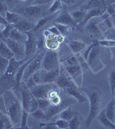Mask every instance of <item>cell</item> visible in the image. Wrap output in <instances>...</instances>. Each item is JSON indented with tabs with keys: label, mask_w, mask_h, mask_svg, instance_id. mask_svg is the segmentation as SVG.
Returning <instances> with one entry per match:
<instances>
[{
	"label": "cell",
	"mask_w": 115,
	"mask_h": 129,
	"mask_svg": "<svg viewBox=\"0 0 115 129\" xmlns=\"http://www.w3.org/2000/svg\"><path fill=\"white\" fill-rule=\"evenodd\" d=\"M81 91L84 93L89 103V112L84 124L85 127L89 128L95 118H97L98 114L101 110L102 94L101 89L97 86H91L89 88L81 89Z\"/></svg>",
	"instance_id": "6da1fadb"
},
{
	"label": "cell",
	"mask_w": 115,
	"mask_h": 129,
	"mask_svg": "<svg viewBox=\"0 0 115 129\" xmlns=\"http://www.w3.org/2000/svg\"><path fill=\"white\" fill-rule=\"evenodd\" d=\"M55 83L59 87V89L64 90L69 95L76 99L78 103H83L87 102V96L83 95V93L75 83L74 79L67 73L65 69H60V74Z\"/></svg>",
	"instance_id": "7a4b0ae2"
},
{
	"label": "cell",
	"mask_w": 115,
	"mask_h": 129,
	"mask_svg": "<svg viewBox=\"0 0 115 129\" xmlns=\"http://www.w3.org/2000/svg\"><path fill=\"white\" fill-rule=\"evenodd\" d=\"M4 102L7 112V115L13 125H20L22 118V103H19L17 99L10 91H7L4 95Z\"/></svg>",
	"instance_id": "3957f363"
},
{
	"label": "cell",
	"mask_w": 115,
	"mask_h": 129,
	"mask_svg": "<svg viewBox=\"0 0 115 129\" xmlns=\"http://www.w3.org/2000/svg\"><path fill=\"white\" fill-rule=\"evenodd\" d=\"M48 8L47 5H30L27 7H22L16 12L20 14L22 17L26 18L31 22L38 21L40 18L45 16L46 13L48 14Z\"/></svg>",
	"instance_id": "277c9868"
},
{
	"label": "cell",
	"mask_w": 115,
	"mask_h": 129,
	"mask_svg": "<svg viewBox=\"0 0 115 129\" xmlns=\"http://www.w3.org/2000/svg\"><path fill=\"white\" fill-rule=\"evenodd\" d=\"M27 59H22V60H17L16 58L12 57L11 59H9V64H8L7 69H6L5 72L2 75V77L0 78V84L3 83H7V84H15V76H16V72L20 68V66L22 64H24L27 61Z\"/></svg>",
	"instance_id": "5b68a950"
},
{
	"label": "cell",
	"mask_w": 115,
	"mask_h": 129,
	"mask_svg": "<svg viewBox=\"0 0 115 129\" xmlns=\"http://www.w3.org/2000/svg\"><path fill=\"white\" fill-rule=\"evenodd\" d=\"M58 67H59V56L57 50H46L43 56L41 68L48 72Z\"/></svg>",
	"instance_id": "8992f818"
},
{
	"label": "cell",
	"mask_w": 115,
	"mask_h": 129,
	"mask_svg": "<svg viewBox=\"0 0 115 129\" xmlns=\"http://www.w3.org/2000/svg\"><path fill=\"white\" fill-rule=\"evenodd\" d=\"M58 89H59V87L56 83H43L36 84L32 89H30V91L36 98H47L50 91Z\"/></svg>",
	"instance_id": "52a82bcc"
},
{
	"label": "cell",
	"mask_w": 115,
	"mask_h": 129,
	"mask_svg": "<svg viewBox=\"0 0 115 129\" xmlns=\"http://www.w3.org/2000/svg\"><path fill=\"white\" fill-rule=\"evenodd\" d=\"M76 101V99L73 98L72 96H67L65 97V99H63L61 103L58 105H52L50 104L49 108L45 111L46 114V120H48L51 118H53V116H55L56 114H59L64 109H65L66 107H69L70 104H72L74 102Z\"/></svg>",
	"instance_id": "ba28073f"
},
{
	"label": "cell",
	"mask_w": 115,
	"mask_h": 129,
	"mask_svg": "<svg viewBox=\"0 0 115 129\" xmlns=\"http://www.w3.org/2000/svg\"><path fill=\"white\" fill-rule=\"evenodd\" d=\"M27 40L25 41V53H26V59H28L35 55L37 53V37L36 35L32 31L26 33Z\"/></svg>",
	"instance_id": "9c48e42d"
},
{
	"label": "cell",
	"mask_w": 115,
	"mask_h": 129,
	"mask_svg": "<svg viewBox=\"0 0 115 129\" xmlns=\"http://www.w3.org/2000/svg\"><path fill=\"white\" fill-rule=\"evenodd\" d=\"M45 52H41L39 53L38 54L35 56V58L32 61L29 63V64L27 66V68L25 69L24 75H23V78L22 81H25L27 78H28L29 77H31L33 74L36 71L40 70L41 68V64H42V59H43V56Z\"/></svg>",
	"instance_id": "30bf717a"
},
{
	"label": "cell",
	"mask_w": 115,
	"mask_h": 129,
	"mask_svg": "<svg viewBox=\"0 0 115 129\" xmlns=\"http://www.w3.org/2000/svg\"><path fill=\"white\" fill-rule=\"evenodd\" d=\"M8 47L11 50L14 54V58L17 60H22L26 59V53H25V46L24 43L19 42V41H14L12 39H7L6 40Z\"/></svg>",
	"instance_id": "8fae6325"
},
{
	"label": "cell",
	"mask_w": 115,
	"mask_h": 129,
	"mask_svg": "<svg viewBox=\"0 0 115 129\" xmlns=\"http://www.w3.org/2000/svg\"><path fill=\"white\" fill-rule=\"evenodd\" d=\"M54 21H55V22H57V23L65 24L70 27L76 26V24H75V22H74V20H73L72 16L70 15V12H69L68 8L66 7V6H63L60 14L54 19Z\"/></svg>",
	"instance_id": "7c38bea8"
},
{
	"label": "cell",
	"mask_w": 115,
	"mask_h": 129,
	"mask_svg": "<svg viewBox=\"0 0 115 129\" xmlns=\"http://www.w3.org/2000/svg\"><path fill=\"white\" fill-rule=\"evenodd\" d=\"M106 7L103 6V7H99V8H94V9H90L89 10H87L86 12V16H85L84 19L83 20V22L78 25L79 27H84L88 22L90 21L92 18L97 17V16H101L103 15L106 12ZM77 26V27H78Z\"/></svg>",
	"instance_id": "4fadbf2b"
},
{
	"label": "cell",
	"mask_w": 115,
	"mask_h": 129,
	"mask_svg": "<svg viewBox=\"0 0 115 129\" xmlns=\"http://www.w3.org/2000/svg\"><path fill=\"white\" fill-rule=\"evenodd\" d=\"M20 92L21 95H22V109L28 111L29 104H30V101L32 98V93H31L30 89L26 86L25 83L22 81L21 84V88H20Z\"/></svg>",
	"instance_id": "5bb4252c"
},
{
	"label": "cell",
	"mask_w": 115,
	"mask_h": 129,
	"mask_svg": "<svg viewBox=\"0 0 115 129\" xmlns=\"http://www.w3.org/2000/svg\"><path fill=\"white\" fill-rule=\"evenodd\" d=\"M34 26H35L34 22H31V21L26 19L24 17H22L19 22L13 25L15 28H16V29H18L22 33H25V34L27 32H29V31H32L34 29Z\"/></svg>",
	"instance_id": "9a60e30c"
},
{
	"label": "cell",
	"mask_w": 115,
	"mask_h": 129,
	"mask_svg": "<svg viewBox=\"0 0 115 129\" xmlns=\"http://www.w3.org/2000/svg\"><path fill=\"white\" fill-rule=\"evenodd\" d=\"M64 67L66 72H67V73L70 75L74 80H75V78H77L78 76H80V75H82V76L83 75V70H82L79 62L76 64H64Z\"/></svg>",
	"instance_id": "2e32d148"
},
{
	"label": "cell",
	"mask_w": 115,
	"mask_h": 129,
	"mask_svg": "<svg viewBox=\"0 0 115 129\" xmlns=\"http://www.w3.org/2000/svg\"><path fill=\"white\" fill-rule=\"evenodd\" d=\"M55 17H56V13L55 14H48V15L40 18V19L38 20V22L35 23V26H34V29L32 30V32H34V34L36 35L40 30L42 29V28L48 23V22H51L52 20H53Z\"/></svg>",
	"instance_id": "e0dca14e"
},
{
	"label": "cell",
	"mask_w": 115,
	"mask_h": 129,
	"mask_svg": "<svg viewBox=\"0 0 115 129\" xmlns=\"http://www.w3.org/2000/svg\"><path fill=\"white\" fill-rule=\"evenodd\" d=\"M68 47L74 54H77V53H81L88 47V45L82 41L74 40L69 41Z\"/></svg>",
	"instance_id": "ac0fdd59"
},
{
	"label": "cell",
	"mask_w": 115,
	"mask_h": 129,
	"mask_svg": "<svg viewBox=\"0 0 115 129\" xmlns=\"http://www.w3.org/2000/svg\"><path fill=\"white\" fill-rule=\"evenodd\" d=\"M60 45L58 37L50 34L47 37H45V47L47 50H57Z\"/></svg>",
	"instance_id": "d6986e66"
},
{
	"label": "cell",
	"mask_w": 115,
	"mask_h": 129,
	"mask_svg": "<svg viewBox=\"0 0 115 129\" xmlns=\"http://www.w3.org/2000/svg\"><path fill=\"white\" fill-rule=\"evenodd\" d=\"M60 74V66L52 71H46L44 74L43 83H55Z\"/></svg>",
	"instance_id": "ffe728a7"
},
{
	"label": "cell",
	"mask_w": 115,
	"mask_h": 129,
	"mask_svg": "<svg viewBox=\"0 0 115 129\" xmlns=\"http://www.w3.org/2000/svg\"><path fill=\"white\" fill-rule=\"evenodd\" d=\"M103 6L107 7L104 0H85V3L82 5L81 10H89L90 9H94V8L103 7Z\"/></svg>",
	"instance_id": "44dd1931"
},
{
	"label": "cell",
	"mask_w": 115,
	"mask_h": 129,
	"mask_svg": "<svg viewBox=\"0 0 115 129\" xmlns=\"http://www.w3.org/2000/svg\"><path fill=\"white\" fill-rule=\"evenodd\" d=\"M97 118H98V120H100V122L103 125V126H105L106 128L115 129V123L111 121V120L106 117V115L105 114V109L101 110V112L98 114Z\"/></svg>",
	"instance_id": "7402d4cb"
},
{
	"label": "cell",
	"mask_w": 115,
	"mask_h": 129,
	"mask_svg": "<svg viewBox=\"0 0 115 129\" xmlns=\"http://www.w3.org/2000/svg\"><path fill=\"white\" fill-rule=\"evenodd\" d=\"M105 114L106 117L109 119L111 121L114 123L115 122V101L114 98L112 97L107 103L106 107L105 108Z\"/></svg>",
	"instance_id": "603a6c76"
},
{
	"label": "cell",
	"mask_w": 115,
	"mask_h": 129,
	"mask_svg": "<svg viewBox=\"0 0 115 129\" xmlns=\"http://www.w3.org/2000/svg\"><path fill=\"white\" fill-rule=\"evenodd\" d=\"M10 38L14 41H19V42L25 43V41L27 40V35L25 33L21 32V31L16 29L13 27V28L11 29V32H10Z\"/></svg>",
	"instance_id": "cb8c5ba5"
},
{
	"label": "cell",
	"mask_w": 115,
	"mask_h": 129,
	"mask_svg": "<svg viewBox=\"0 0 115 129\" xmlns=\"http://www.w3.org/2000/svg\"><path fill=\"white\" fill-rule=\"evenodd\" d=\"M0 56L5 57L8 59L14 57L13 53H12L11 50L10 49V47H8L6 41H1V40H0Z\"/></svg>",
	"instance_id": "d4e9b609"
},
{
	"label": "cell",
	"mask_w": 115,
	"mask_h": 129,
	"mask_svg": "<svg viewBox=\"0 0 115 129\" xmlns=\"http://www.w3.org/2000/svg\"><path fill=\"white\" fill-rule=\"evenodd\" d=\"M5 17L6 21L8 22V23L14 25V24H16V22H19L22 18V16H21L20 14H18L17 12H12V11H10V10H8V11L6 12Z\"/></svg>",
	"instance_id": "484cf974"
},
{
	"label": "cell",
	"mask_w": 115,
	"mask_h": 129,
	"mask_svg": "<svg viewBox=\"0 0 115 129\" xmlns=\"http://www.w3.org/2000/svg\"><path fill=\"white\" fill-rule=\"evenodd\" d=\"M86 12L87 10H75L70 13L71 15L73 20H74V22L76 24V26H78L79 24L83 22V20L84 19L85 16H86Z\"/></svg>",
	"instance_id": "4316f807"
},
{
	"label": "cell",
	"mask_w": 115,
	"mask_h": 129,
	"mask_svg": "<svg viewBox=\"0 0 115 129\" xmlns=\"http://www.w3.org/2000/svg\"><path fill=\"white\" fill-rule=\"evenodd\" d=\"M76 112L73 111V109L70 107H66L65 109H64L61 112L59 113V116L61 119H64L65 120H70L73 118V116L75 115Z\"/></svg>",
	"instance_id": "83f0119b"
},
{
	"label": "cell",
	"mask_w": 115,
	"mask_h": 129,
	"mask_svg": "<svg viewBox=\"0 0 115 129\" xmlns=\"http://www.w3.org/2000/svg\"><path fill=\"white\" fill-rule=\"evenodd\" d=\"M82 118L78 114L76 113L71 120H69V128L70 129H77L81 126Z\"/></svg>",
	"instance_id": "f1b7e54d"
},
{
	"label": "cell",
	"mask_w": 115,
	"mask_h": 129,
	"mask_svg": "<svg viewBox=\"0 0 115 129\" xmlns=\"http://www.w3.org/2000/svg\"><path fill=\"white\" fill-rule=\"evenodd\" d=\"M63 8V3L60 0H54L52 5L48 8V14H55L61 10Z\"/></svg>",
	"instance_id": "f546056e"
},
{
	"label": "cell",
	"mask_w": 115,
	"mask_h": 129,
	"mask_svg": "<svg viewBox=\"0 0 115 129\" xmlns=\"http://www.w3.org/2000/svg\"><path fill=\"white\" fill-rule=\"evenodd\" d=\"M54 25L57 27V28L58 29V31H59V33L64 37L68 36L69 34H70V26H68V25H65V24H62V23H57V22H55Z\"/></svg>",
	"instance_id": "4dcf8cb0"
},
{
	"label": "cell",
	"mask_w": 115,
	"mask_h": 129,
	"mask_svg": "<svg viewBox=\"0 0 115 129\" xmlns=\"http://www.w3.org/2000/svg\"><path fill=\"white\" fill-rule=\"evenodd\" d=\"M108 81H109V85L111 89V95H112V98L115 92V69L110 72L109 77H108Z\"/></svg>",
	"instance_id": "1f68e13d"
},
{
	"label": "cell",
	"mask_w": 115,
	"mask_h": 129,
	"mask_svg": "<svg viewBox=\"0 0 115 129\" xmlns=\"http://www.w3.org/2000/svg\"><path fill=\"white\" fill-rule=\"evenodd\" d=\"M29 116V113L27 110L22 109V118H21V123H20V127L21 128H28L27 122H28V118Z\"/></svg>",
	"instance_id": "d6a6232c"
},
{
	"label": "cell",
	"mask_w": 115,
	"mask_h": 129,
	"mask_svg": "<svg viewBox=\"0 0 115 129\" xmlns=\"http://www.w3.org/2000/svg\"><path fill=\"white\" fill-rule=\"evenodd\" d=\"M37 100H38L39 109H42L44 112L49 108L50 104H51L48 98H37Z\"/></svg>",
	"instance_id": "836d02e7"
},
{
	"label": "cell",
	"mask_w": 115,
	"mask_h": 129,
	"mask_svg": "<svg viewBox=\"0 0 115 129\" xmlns=\"http://www.w3.org/2000/svg\"><path fill=\"white\" fill-rule=\"evenodd\" d=\"M35 120H46V114L45 112L41 109H37L33 113L29 114Z\"/></svg>",
	"instance_id": "e575fe53"
},
{
	"label": "cell",
	"mask_w": 115,
	"mask_h": 129,
	"mask_svg": "<svg viewBox=\"0 0 115 129\" xmlns=\"http://www.w3.org/2000/svg\"><path fill=\"white\" fill-rule=\"evenodd\" d=\"M37 109H39L38 100H37L36 97L32 94V98H31L30 104H29V108H28V113L29 114L33 113V112L35 111Z\"/></svg>",
	"instance_id": "d590c367"
},
{
	"label": "cell",
	"mask_w": 115,
	"mask_h": 129,
	"mask_svg": "<svg viewBox=\"0 0 115 129\" xmlns=\"http://www.w3.org/2000/svg\"><path fill=\"white\" fill-rule=\"evenodd\" d=\"M8 64H9V59L5 57L0 56V74L3 75L7 69Z\"/></svg>",
	"instance_id": "8d00e7d4"
},
{
	"label": "cell",
	"mask_w": 115,
	"mask_h": 129,
	"mask_svg": "<svg viewBox=\"0 0 115 129\" xmlns=\"http://www.w3.org/2000/svg\"><path fill=\"white\" fill-rule=\"evenodd\" d=\"M13 28V25L11 24H7L5 26V28H3V31H2V35H3L4 39L5 41H6L7 39L10 38V32H11V29Z\"/></svg>",
	"instance_id": "74e56055"
},
{
	"label": "cell",
	"mask_w": 115,
	"mask_h": 129,
	"mask_svg": "<svg viewBox=\"0 0 115 129\" xmlns=\"http://www.w3.org/2000/svg\"><path fill=\"white\" fill-rule=\"evenodd\" d=\"M98 42H99V45L101 46V47H115V40L114 39H112V40L104 39V40H101V41H98Z\"/></svg>",
	"instance_id": "f35d334b"
},
{
	"label": "cell",
	"mask_w": 115,
	"mask_h": 129,
	"mask_svg": "<svg viewBox=\"0 0 115 129\" xmlns=\"http://www.w3.org/2000/svg\"><path fill=\"white\" fill-rule=\"evenodd\" d=\"M12 127L10 125L8 118L5 117V116H0V129L4 128H10Z\"/></svg>",
	"instance_id": "ab89813d"
},
{
	"label": "cell",
	"mask_w": 115,
	"mask_h": 129,
	"mask_svg": "<svg viewBox=\"0 0 115 129\" xmlns=\"http://www.w3.org/2000/svg\"><path fill=\"white\" fill-rule=\"evenodd\" d=\"M55 124H56V126H58V128H60V129L69 128V121L64 119H61V118H60L59 120H58L57 121L55 122Z\"/></svg>",
	"instance_id": "60d3db41"
},
{
	"label": "cell",
	"mask_w": 115,
	"mask_h": 129,
	"mask_svg": "<svg viewBox=\"0 0 115 129\" xmlns=\"http://www.w3.org/2000/svg\"><path fill=\"white\" fill-rule=\"evenodd\" d=\"M8 10H9V7H8L5 0H0V14L5 16Z\"/></svg>",
	"instance_id": "b9f144b4"
},
{
	"label": "cell",
	"mask_w": 115,
	"mask_h": 129,
	"mask_svg": "<svg viewBox=\"0 0 115 129\" xmlns=\"http://www.w3.org/2000/svg\"><path fill=\"white\" fill-rule=\"evenodd\" d=\"M40 127L44 129H58V126H56L55 122H49V123L41 122L40 123Z\"/></svg>",
	"instance_id": "7bdbcfd3"
},
{
	"label": "cell",
	"mask_w": 115,
	"mask_h": 129,
	"mask_svg": "<svg viewBox=\"0 0 115 129\" xmlns=\"http://www.w3.org/2000/svg\"><path fill=\"white\" fill-rule=\"evenodd\" d=\"M62 100L63 99L61 98V96H60L59 94H58V95H54V96H53V97H51V98H49V101H50V103H51L52 105L59 104V103H61Z\"/></svg>",
	"instance_id": "ee69618b"
},
{
	"label": "cell",
	"mask_w": 115,
	"mask_h": 129,
	"mask_svg": "<svg viewBox=\"0 0 115 129\" xmlns=\"http://www.w3.org/2000/svg\"><path fill=\"white\" fill-rule=\"evenodd\" d=\"M23 82L25 83L26 86L28 87L29 89H32L35 86V85H36V83L34 82V78H33L32 76L29 77L28 78H27V79L25 81H23Z\"/></svg>",
	"instance_id": "f6af8a7d"
},
{
	"label": "cell",
	"mask_w": 115,
	"mask_h": 129,
	"mask_svg": "<svg viewBox=\"0 0 115 129\" xmlns=\"http://www.w3.org/2000/svg\"><path fill=\"white\" fill-rule=\"evenodd\" d=\"M52 2V0H34L32 5H47Z\"/></svg>",
	"instance_id": "bcb514c9"
},
{
	"label": "cell",
	"mask_w": 115,
	"mask_h": 129,
	"mask_svg": "<svg viewBox=\"0 0 115 129\" xmlns=\"http://www.w3.org/2000/svg\"><path fill=\"white\" fill-rule=\"evenodd\" d=\"M48 30L50 31V33L51 34H53V35H55V36H57V37H59V36H61V34L59 33V31H58V29L57 28V27L54 25V26L53 27H51L50 28H48Z\"/></svg>",
	"instance_id": "7dc6e473"
},
{
	"label": "cell",
	"mask_w": 115,
	"mask_h": 129,
	"mask_svg": "<svg viewBox=\"0 0 115 129\" xmlns=\"http://www.w3.org/2000/svg\"><path fill=\"white\" fill-rule=\"evenodd\" d=\"M0 24L3 25V26H5V25L9 24V23H8L7 21H6V19H5V16H2L1 14H0Z\"/></svg>",
	"instance_id": "c3c4849f"
},
{
	"label": "cell",
	"mask_w": 115,
	"mask_h": 129,
	"mask_svg": "<svg viewBox=\"0 0 115 129\" xmlns=\"http://www.w3.org/2000/svg\"><path fill=\"white\" fill-rule=\"evenodd\" d=\"M5 3L7 4V5H8V7H12L16 3V0H5Z\"/></svg>",
	"instance_id": "681fc988"
},
{
	"label": "cell",
	"mask_w": 115,
	"mask_h": 129,
	"mask_svg": "<svg viewBox=\"0 0 115 129\" xmlns=\"http://www.w3.org/2000/svg\"><path fill=\"white\" fill-rule=\"evenodd\" d=\"M2 26H3V25L0 24V40H1V41H5V39H4V37H3V35H2V31H3V28H2Z\"/></svg>",
	"instance_id": "f907efd6"
},
{
	"label": "cell",
	"mask_w": 115,
	"mask_h": 129,
	"mask_svg": "<svg viewBox=\"0 0 115 129\" xmlns=\"http://www.w3.org/2000/svg\"><path fill=\"white\" fill-rule=\"evenodd\" d=\"M79 0H70V5H73V4L76 3V2H78Z\"/></svg>",
	"instance_id": "816d5d0a"
},
{
	"label": "cell",
	"mask_w": 115,
	"mask_h": 129,
	"mask_svg": "<svg viewBox=\"0 0 115 129\" xmlns=\"http://www.w3.org/2000/svg\"><path fill=\"white\" fill-rule=\"evenodd\" d=\"M34 2V0H28V2H27V4H28L29 5H32V3Z\"/></svg>",
	"instance_id": "f5cc1de1"
},
{
	"label": "cell",
	"mask_w": 115,
	"mask_h": 129,
	"mask_svg": "<svg viewBox=\"0 0 115 129\" xmlns=\"http://www.w3.org/2000/svg\"><path fill=\"white\" fill-rule=\"evenodd\" d=\"M113 98H114V101H115V92H114V95H113Z\"/></svg>",
	"instance_id": "db71d44e"
},
{
	"label": "cell",
	"mask_w": 115,
	"mask_h": 129,
	"mask_svg": "<svg viewBox=\"0 0 115 129\" xmlns=\"http://www.w3.org/2000/svg\"><path fill=\"white\" fill-rule=\"evenodd\" d=\"M22 1H25L27 3V2H28V0H22Z\"/></svg>",
	"instance_id": "11a10c76"
},
{
	"label": "cell",
	"mask_w": 115,
	"mask_h": 129,
	"mask_svg": "<svg viewBox=\"0 0 115 129\" xmlns=\"http://www.w3.org/2000/svg\"><path fill=\"white\" fill-rule=\"evenodd\" d=\"M113 5V7L115 8V4H113V5Z\"/></svg>",
	"instance_id": "9f6ffc18"
},
{
	"label": "cell",
	"mask_w": 115,
	"mask_h": 129,
	"mask_svg": "<svg viewBox=\"0 0 115 129\" xmlns=\"http://www.w3.org/2000/svg\"><path fill=\"white\" fill-rule=\"evenodd\" d=\"M113 27H114V28H115V23H113Z\"/></svg>",
	"instance_id": "6f0895ef"
},
{
	"label": "cell",
	"mask_w": 115,
	"mask_h": 129,
	"mask_svg": "<svg viewBox=\"0 0 115 129\" xmlns=\"http://www.w3.org/2000/svg\"><path fill=\"white\" fill-rule=\"evenodd\" d=\"M114 40H115V37H114Z\"/></svg>",
	"instance_id": "680465c9"
},
{
	"label": "cell",
	"mask_w": 115,
	"mask_h": 129,
	"mask_svg": "<svg viewBox=\"0 0 115 129\" xmlns=\"http://www.w3.org/2000/svg\"><path fill=\"white\" fill-rule=\"evenodd\" d=\"M114 123H115V122H114Z\"/></svg>",
	"instance_id": "91938a15"
}]
</instances>
